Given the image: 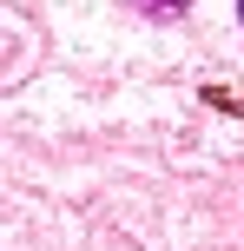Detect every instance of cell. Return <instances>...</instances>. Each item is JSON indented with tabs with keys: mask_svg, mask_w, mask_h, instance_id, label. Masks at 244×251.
Instances as JSON below:
<instances>
[{
	"mask_svg": "<svg viewBox=\"0 0 244 251\" xmlns=\"http://www.w3.org/2000/svg\"><path fill=\"white\" fill-rule=\"evenodd\" d=\"M126 7H132V13H145V20H178L192 0H126Z\"/></svg>",
	"mask_w": 244,
	"mask_h": 251,
	"instance_id": "obj_1",
	"label": "cell"
},
{
	"mask_svg": "<svg viewBox=\"0 0 244 251\" xmlns=\"http://www.w3.org/2000/svg\"><path fill=\"white\" fill-rule=\"evenodd\" d=\"M238 20H244V0H238Z\"/></svg>",
	"mask_w": 244,
	"mask_h": 251,
	"instance_id": "obj_2",
	"label": "cell"
}]
</instances>
